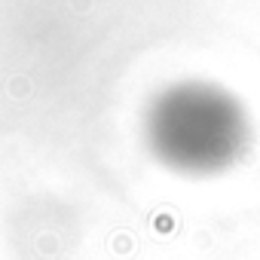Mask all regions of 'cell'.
I'll return each mask as SVG.
<instances>
[{"label":"cell","mask_w":260,"mask_h":260,"mask_svg":"<svg viewBox=\"0 0 260 260\" xmlns=\"http://www.w3.org/2000/svg\"><path fill=\"white\" fill-rule=\"evenodd\" d=\"M153 138L172 162L211 169L230 162L242 147L245 116L230 95L211 86H181L156 104Z\"/></svg>","instance_id":"1"}]
</instances>
